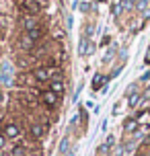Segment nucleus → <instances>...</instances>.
<instances>
[{
    "label": "nucleus",
    "instance_id": "1",
    "mask_svg": "<svg viewBox=\"0 0 150 156\" xmlns=\"http://www.w3.org/2000/svg\"><path fill=\"white\" fill-rule=\"evenodd\" d=\"M33 78H35L37 82H45V80L52 78V70L45 68V66H41V68H37V70H33Z\"/></svg>",
    "mask_w": 150,
    "mask_h": 156
},
{
    "label": "nucleus",
    "instance_id": "2",
    "mask_svg": "<svg viewBox=\"0 0 150 156\" xmlns=\"http://www.w3.org/2000/svg\"><path fill=\"white\" fill-rule=\"evenodd\" d=\"M2 133H4V138H19V133H21V127L16 123H6L4 125V129H2Z\"/></svg>",
    "mask_w": 150,
    "mask_h": 156
},
{
    "label": "nucleus",
    "instance_id": "3",
    "mask_svg": "<svg viewBox=\"0 0 150 156\" xmlns=\"http://www.w3.org/2000/svg\"><path fill=\"white\" fill-rule=\"evenodd\" d=\"M41 101L45 103L48 107H55V105H58V94H55L54 90H43V93H41Z\"/></svg>",
    "mask_w": 150,
    "mask_h": 156
},
{
    "label": "nucleus",
    "instance_id": "4",
    "mask_svg": "<svg viewBox=\"0 0 150 156\" xmlns=\"http://www.w3.org/2000/svg\"><path fill=\"white\" fill-rule=\"evenodd\" d=\"M29 132H31V138L39 140V138H43V136H45V125H43V123H33Z\"/></svg>",
    "mask_w": 150,
    "mask_h": 156
},
{
    "label": "nucleus",
    "instance_id": "5",
    "mask_svg": "<svg viewBox=\"0 0 150 156\" xmlns=\"http://www.w3.org/2000/svg\"><path fill=\"white\" fill-rule=\"evenodd\" d=\"M23 8H25V12H29L31 16H33V15H37V12L41 10V6L37 4V2H35V0H27V2L23 4Z\"/></svg>",
    "mask_w": 150,
    "mask_h": 156
},
{
    "label": "nucleus",
    "instance_id": "6",
    "mask_svg": "<svg viewBox=\"0 0 150 156\" xmlns=\"http://www.w3.org/2000/svg\"><path fill=\"white\" fill-rule=\"evenodd\" d=\"M33 45H35V41H33V39L29 37L27 33H25L23 37L19 39V47H21V49H25V51H29V49H33Z\"/></svg>",
    "mask_w": 150,
    "mask_h": 156
},
{
    "label": "nucleus",
    "instance_id": "7",
    "mask_svg": "<svg viewBox=\"0 0 150 156\" xmlns=\"http://www.w3.org/2000/svg\"><path fill=\"white\" fill-rule=\"evenodd\" d=\"M37 27V21H35V16H23V29H25V33L27 31H31V29H35Z\"/></svg>",
    "mask_w": 150,
    "mask_h": 156
},
{
    "label": "nucleus",
    "instance_id": "8",
    "mask_svg": "<svg viewBox=\"0 0 150 156\" xmlns=\"http://www.w3.org/2000/svg\"><path fill=\"white\" fill-rule=\"evenodd\" d=\"M49 90H54L55 94H62V93H64V82L60 80V78L52 80V82H49Z\"/></svg>",
    "mask_w": 150,
    "mask_h": 156
},
{
    "label": "nucleus",
    "instance_id": "9",
    "mask_svg": "<svg viewBox=\"0 0 150 156\" xmlns=\"http://www.w3.org/2000/svg\"><path fill=\"white\" fill-rule=\"evenodd\" d=\"M29 80H31V76H29L27 72H21V74H16L15 84H19V86H27V84H29Z\"/></svg>",
    "mask_w": 150,
    "mask_h": 156
},
{
    "label": "nucleus",
    "instance_id": "10",
    "mask_svg": "<svg viewBox=\"0 0 150 156\" xmlns=\"http://www.w3.org/2000/svg\"><path fill=\"white\" fill-rule=\"evenodd\" d=\"M27 35H29L33 41H37V39H41V35H43V29L35 27V29H31V31H27Z\"/></svg>",
    "mask_w": 150,
    "mask_h": 156
},
{
    "label": "nucleus",
    "instance_id": "11",
    "mask_svg": "<svg viewBox=\"0 0 150 156\" xmlns=\"http://www.w3.org/2000/svg\"><path fill=\"white\" fill-rule=\"evenodd\" d=\"M8 156H27V150H25V146H15L8 152Z\"/></svg>",
    "mask_w": 150,
    "mask_h": 156
},
{
    "label": "nucleus",
    "instance_id": "12",
    "mask_svg": "<svg viewBox=\"0 0 150 156\" xmlns=\"http://www.w3.org/2000/svg\"><path fill=\"white\" fill-rule=\"evenodd\" d=\"M105 80H107L105 76H101V74H97V76H95V80H93V88H95V90H99V88H101V84L105 82Z\"/></svg>",
    "mask_w": 150,
    "mask_h": 156
},
{
    "label": "nucleus",
    "instance_id": "13",
    "mask_svg": "<svg viewBox=\"0 0 150 156\" xmlns=\"http://www.w3.org/2000/svg\"><path fill=\"white\" fill-rule=\"evenodd\" d=\"M123 127H126V132H134L136 127H138V121L136 119H127L126 123H123Z\"/></svg>",
    "mask_w": 150,
    "mask_h": 156
},
{
    "label": "nucleus",
    "instance_id": "14",
    "mask_svg": "<svg viewBox=\"0 0 150 156\" xmlns=\"http://www.w3.org/2000/svg\"><path fill=\"white\" fill-rule=\"evenodd\" d=\"M140 101H142V97H140L138 93H136V94H134V93L130 94V107H136V105H138Z\"/></svg>",
    "mask_w": 150,
    "mask_h": 156
},
{
    "label": "nucleus",
    "instance_id": "15",
    "mask_svg": "<svg viewBox=\"0 0 150 156\" xmlns=\"http://www.w3.org/2000/svg\"><path fill=\"white\" fill-rule=\"evenodd\" d=\"M66 150H68V138H64L62 144H60V154H64Z\"/></svg>",
    "mask_w": 150,
    "mask_h": 156
},
{
    "label": "nucleus",
    "instance_id": "16",
    "mask_svg": "<svg viewBox=\"0 0 150 156\" xmlns=\"http://www.w3.org/2000/svg\"><path fill=\"white\" fill-rule=\"evenodd\" d=\"M148 2H150V0H140V2H138V6H136V8H138V10H144V8L148 6Z\"/></svg>",
    "mask_w": 150,
    "mask_h": 156
},
{
    "label": "nucleus",
    "instance_id": "17",
    "mask_svg": "<svg viewBox=\"0 0 150 156\" xmlns=\"http://www.w3.org/2000/svg\"><path fill=\"white\" fill-rule=\"evenodd\" d=\"M88 8H91V4H88V2H82V4H80V10H82V12H87Z\"/></svg>",
    "mask_w": 150,
    "mask_h": 156
},
{
    "label": "nucleus",
    "instance_id": "18",
    "mask_svg": "<svg viewBox=\"0 0 150 156\" xmlns=\"http://www.w3.org/2000/svg\"><path fill=\"white\" fill-rule=\"evenodd\" d=\"M4 144H6V138H4V133H0V150L4 148Z\"/></svg>",
    "mask_w": 150,
    "mask_h": 156
},
{
    "label": "nucleus",
    "instance_id": "19",
    "mask_svg": "<svg viewBox=\"0 0 150 156\" xmlns=\"http://www.w3.org/2000/svg\"><path fill=\"white\" fill-rule=\"evenodd\" d=\"M142 99H144V101H148V99H150V86H148V88H146V93L142 94Z\"/></svg>",
    "mask_w": 150,
    "mask_h": 156
},
{
    "label": "nucleus",
    "instance_id": "20",
    "mask_svg": "<svg viewBox=\"0 0 150 156\" xmlns=\"http://www.w3.org/2000/svg\"><path fill=\"white\" fill-rule=\"evenodd\" d=\"M146 64H150V51H148V55H146Z\"/></svg>",
    "mask_w": 150,
    "mask_h": 156
},
{
    "label": "nucleus",
    "instance_id": "21",
    "mask_svg": "<svg viewBox=\"0 0 150 156\" xmlns=\"http://www.w3.org/2000/svg\"><path fill=\"white\" fill-rule=\"evenodd\" d=\"M35 2H37V4H43V2H48V0H35Z\"/></svg>",
    "mask_w": 150,
    "mask_h": 156
},
{
    "label": "nucleus",
    "instance_id": "22",
    "mask_svg": "<svg viewBox=\"0 0 150 156\" xmlns=\"http://www.w3.org/2000/svg\"><path fill=\"white\" fill-rule=\"evenodd\" d=\"M0 101H2V93H0Z\"/></svg>",
    "mask_w": 150,
    "mask_h": 156
},
{
    "label": "nucleus",
    "instance_id": "23",
    "mask_svg": "<svg viewBox=\"0 0 150 156\" xmlns=\"http://www.w3.org/2000/svg\"><path fill=\"white\" fill-rule=\"evenodd\" d=\"M66 156H72V154H66Z\"/></svg>",
    "mask_w": 150,
    "mask_h": 156
},
{
    "label": "nucleus",
    "instance_id": "24",
    "mask_svg": "<svg viewBox=\"0 0 150 156\" xmlns=\"http://www.w3.org/2000/svg\"><path fill=\"white\" fill-rule=\"evenodd\" d=\"M99 2H103V0H99Z\"/></svg>",
    "mask_w": 150,
    "mask_h": 156
}]
</instances>
